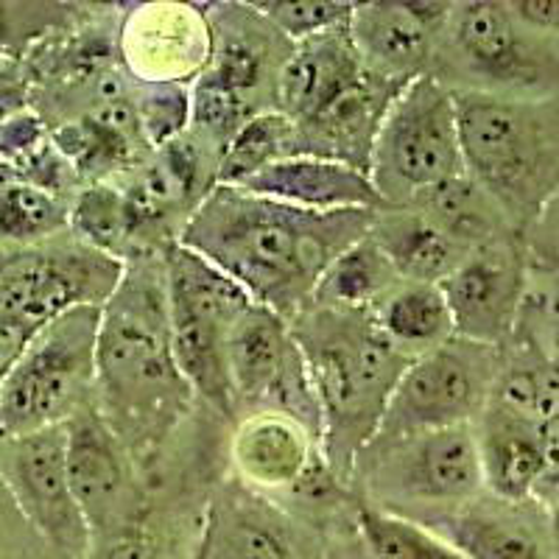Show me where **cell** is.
<instances>
[{
	"label": "cell",
	"instance_id": "25",
	"mask_svg": "<svg viewBox=\"0 0 559 559\" xmlns=\"http://www.w3.org/2000/svg\"><path fill=\"white\" fill-rule=\"evenodd\" d=\"M369 238L383 249L403 283L439 286L471 254L414 207L378 210Z\"/></svg>",
	"mask_w": 559,
	"mask_h": 559
},
{
	"label": "cell",
	"instance_id": "12",
	"mask_svg": "<svg viewBox=\"0 0 559 559\" xmlns=\"http://www.w3.org/2000/svg\"><path fill=\"white\" fill-rule=\"evenodd\" d=\"M227 367L236 419L254 412L288 414L317 433L322 448L317 394L286 319L252 302L229 331Z\"/></svg>",
	"mask_w": 559,
	"mask_h": 559
},
{
	"label": "cell",
	"instance_id": "24",
	"mask_svg": "<svg viewBox=\"0 0 559 559\" xmlns=\"http://www.w3.org/2000/svg\"><path fill=\"white\" fill-rule=\"evenodd\" d=\"M481 456L484 487L503 503H521L543 484V456L537 426L501 408H484L473 423Z\"/></svg>",
	"mask_w": 559,
	"mask_h": 559
},
{
	"label": "cell",
	"instance_id": "15",
	"mask_svg": "<svg viewBox=\"0 0 559 559\" xmlns=\"http://www.w3.org/2000/svg\"><path fill=\"white\" fill-rule=\"evenodd\" d=\"M115 39L121 68L138 84H193L213 57L207 7L182 0L134 3Z\"/></svg>",
	"mask_w": 559,
	"mask_h": 559
},
{
	"label": "cell",
	"instance_id": "41",
	"mask_svg": "<svg viewBox=\"0 0 559 559\" xmlns=\"http://www.w3.org/2000/svg\"><path fill=\"white\" fill-rule=\"evenodd\" d=\"M17 171H14L12 166H9V163H0V191H3V188H7V185H12V182H17Z\"/></svg>",
	"mask_w": 559,
	"mask_h": 559
},
{
	"label": "cell",
	"instance_id": "38",
	"mask_svg": "<svg viewBox=\"0 0 559 559\" xmlns=\"http://www.w3.org/2000/svg\"><path fill=\"white\" fill-rule=\"evenodd\" d=\"M509 14L521 28L534 37H551L559 34V0H518L507 3Z\"/></svg>",
	"mask_w": 559,
	"mask_h": 559
},
{
	"label": "cell",
	"instance_id": "22",
	"mask_svg": "<svg viewBox=\"0 0 559 559\" xmlns=\"http://www.w3.org/2000/svg\"><path fill=\"white\" fill-rule=\"evenodd\" d=\"M367 73L353 34L347 26L317 34L306 43L292 45L286 64L280 70L274 109L292 123L308 121L324 104L338 98Z\"/></svg>",
	"mask_w": 559,
	"mask_h": 559
},
{
	"label": "cell",
	"instance_id": "18",
	"mask_svg": "<svg viewBox=\"0 0 559 559\" xmlns=\"http://www.w3.org/2000/svg\"><path fill=\"white\" fill-rule=\"evenodd\" d=\"M448 14L451 3H437V0L356 3L349 34L369 73L389 82L408 84L431 73Z\"/></svg>",
	"mask_w": 559,
	"mask_h": 559
},
{
	"label": "cell",
	"instance_id": "20",
	"mask_svg": "<svg viewBox=\"0 0 559 559\" xmlns=\"http://www.w3.org/2000/svg\"><path fill=\"white\" fill-rule=\"evenodd\" d=\"M406 84L364 73L308 121L294 123V154L333 159L369 174V159L389 107Z\"/></svg>",
	"mask_w": 559,
	"mask_h": 559
},
{
	"label": "cell",
	"instance_id": "4",
	"mask_svg": "<svg viewBox=\"0 0 559 559\" xmlns=\"http://www.w3.org/2000/svg\"><path fill=\"white\" fill-rule=\"evenodd\" d=\"M456 112L464 174L512 229L537 222L559 193V104L456 90Z\"/></svg>",
	"mask_w": 559,
	"mask_h": 559
},
{
	"label": "cell",
	"instance_id": "33",
	"mask_svg": "<svg viewBox=\"0 0 559 559\" xmlns=\"http://www.w3.org/2000/svg\"><path fill=\"white\" fill-rule=\"evenodd\" d=\"M489 406L543 426L559 414V367L546 358H521L507 367L498 364Z\"/></svg>",
	"mask_w": 559,
	"mask_h": 559
},
{
	"label": "cell",
	"instance_id": "35",
	"mask_svg": "<svg viewBox=\"0 0 559 559\" xmlns=\"http://www.w3.org/2000/svg\"><path fill=\"white\" fill-rule=\"evenodd\" d=\"M132 102L152 152L168 146L191 129V84L132 82Z\"/></svg>",
	"mask_w": 559,
	"mask_h": 559
},
{
	"label": "cell",
	"instance_id": "9",
	"mask_svg": "<svg viewBox=\"0 0 559 559\" xmlns=\"http://www.w3.org/2000/svg\"><path fill=\"white\" fill-rule=\"evenodd\" d=\"M64 433L70 487L87 521L93 554L140 559L146 546L148 496L138 462L93 403L64 423Z\"/></svg>",
	"mask_w": 559,
	"mask_h": 559
},
{
	"label": "cell",
	"instance_id": "17",
	"mask_svg": "<svg viewBox=\"0 0 559 559\" xmlns=\"http://www.w3.org/2000/svg\"><path fill=\"white\" fill-rule=\"evenodd\" d=\"M459 338L501 347L526 294V258L515 236L473 249L442 283Z\"/></svg>",
	"mask_w": 559,
	"mask_h": 559
},
{
	"label": "cell",
	"instance_id": "16",
	"mask_svg": "<svg viewBox=\"0 0 559 559\" xmlns=\"http://www.w3.org/2000/svg\"><path fill=\"white\" fill-rule=\"evenodd\" d=\"M442 45L451 48L467 73L487 82L484 93L503 96L509 90H540L548 84L551 59L534 34L518 26L507 3H451Z\"/></svg>",
	"mask_w": 559,
	"mask_h": 559
},
{
	"label": "cell",
	"instance_id": "1",
	"mask_svg": "<svg viewBox=\"0 0 559 559\" xmlns=\"http://www.w3.org/2000/svg\"><path fill=\"white\" fill-rule=\"evenodd\" d=\"M376 213H311L243 188L213 185L177 243L236 280L254 306L294 322L313 302L328 266L369 236Z\"/></svg>",
	"mask_w": 559,
	"mask_h": 559
},
{
	"label": "cell",
	"instance_id": "27",
	"mask_svg": "<svg viewBox=\"0 0 559 559\" xmlns=\"http://www.w3.org/2000/svg\"><path fill=\"white\" fill-rule=\"evenodd\" d=\"M406 207L419 210L433 227L442 229L448 238H453L459 247L471 249V252L484 243L498 241V238L515 236V229L507 222L501 207L467 174H459V177L437 185Z\"/></svg>",
	"mask_w": 559,
	"mask_h": 559
},
{
	"label": "cell",
	"instance_id": "36",
	"mask_svg": "<svg viewBox=\"0 0 559 559\" xmlns=\"http://www.w3.org/2000/svg\"><path fill=\"white\" fill-rule=\"evenodd\" d=\"M252 7L292 45L347 26L356 12V3L347 0H258Z\"/></svg>",
	"mask_w": 559,
	"mask_h": 559
},
{
	"label": "cell",
	"instance_id": "13",
	"mask_svg": "<svg viewBox=\"0 0 559 559\" xmlns=\"http://www.w3.org/2000/svg\"><path fill=\"white\" fill-rule=\"evenodd\" d=\"M0 478L20 515L59 559L93 554L87 521L70 487L64 423L9 437L0 445Z\"/></svg>",
	"mask_w": 559,
	"mask_h": 559
},
{
	"label": "cell",
	"instance_id": "26",
	"mask_svg": "<svg viewBox=\"0 0 559 559\" xmlns=\"http://www.w3.org/2000/svg\"><path fill=\"white\" fill-rule=\"evenodd\" d=\"M369 317L383 338L408 361L456 338L445 294L431 283H401L381 306L369 311Z\"/></svg>",
	"mask_w": 559,
	"mask_h": 559
},
{
	"label": "cell",
	"instance_id": "3",
	"mask_svg": "<svg viewBox=\"0 0 559 559\" xmlns=\"http://www.w3.org/2000/svg\"><path fill=\"white\" fill-rule=\"evenodd\" d=\"M292 324L322 417V456L344 484L381 426L408 361L367 311L308 306Z\"/></svg>",
	"mask_w": 559,
	"mask_h": 559
},
{
	"label": "cell",
	"instance_id": "5",
	"mask_svg": "<svg viewBox=\"0 0 559 559\" xmlns=\"http://www.w3.org/2000/svg\"><path fill=\"white\" fill-rule=\"evenodd\" d=\"M213 57L191 84V138L210 157L222 159L229 140L254 115L274 109L280 70L292 43L252 3L210 7Z\"/></svg>",
	"mask_w": 559,
	"mask_h": 559
},
{
	"label": "cell",
	"instance_id": "30",
	"mask_svg": "<svg viewBox=\"0 0 559 559\" xmlns=\"http://www.w3.org/2000/svg\"><path fill=\"white\" fill-rule=\"evenodd\" d=\"M423 523L445 537L464 559H548L540 540L523 523L487 509L445 512Z\"/></svg>",
	"mask_w": 559,
	"mask_h": 559
},
{
	"label": "cell",
	"instance_id": "8",
	"mask_svg": "<svg viewBox=\"0 0 559 559\" xmlns=\"http://www.w3.org/2000/svg\"><path fill=\"white\" fill-rule=\"evenodd\" d=\"M102 308L82 306L39 328L0 386V414L12 437L62 426L96 394Z\"/></svg>",
	"mask_w": 559,
	"mask_h": 559
},
{
	"label": "cell",
	"instance_id": "11",
	"mask_svg": "<svg viewBox=\"0 0 559 559\" xmlns=\"http://www.w3.org/2000/svg\"><path fill=\"white\" fill-rule=\"evenodd\" d=\"M123 266L73 236L20 249L0 263V324L34 336L73 308H102L121 283Z\"/></svg>",
	"mask_w": 559,
	"mask_h": 559
},
{
	"label": "cell",
	"instance_id": "2",
	"mask_svg": "<svg viewBox=\"0 0 559 559\" xmlns=\"http://www.w3.org/2000/svg\"><path fill=\"white\" fill-rule=\"evenodd\" d=\"M193 403L197 394L171 349L166 252L134 258L102 306L93 406L143 467L157 459Z\"/></svg>",
	"mask_w": 559,
	"mask_h": 559
},
{
	"label": "cell",
	"instance_id": "10",
	"mask_svg": "<svg viewBox=\"0 0 559 559\" xmlns=\"http://www.w3.org/2000/svg\"><path fill=\"white\" fill-rule=\"evenodd\" d=\"M498 364V347L459 336L414 358L394 386L381 426L361 456L389 451L406 439L442 428L473 426L487 408Z\"/></svg>",
	"mask_w": 559,
	"mask_h": 559
},
{
	"label": "cell",
	"instance_id": "39",
	"mask_svg": "<svg viewBox=\"0 0 559 559\" xmlns=\"http://www.w3.org/2000/svg\"><path fill=\"white\" fill-rule=\"evenodd\" d=\"M537 439H540L543 481L559 484V414L537 426Z\"/></svg>",
	"mask_w": 559,
	"mask_h": 559
},
{
	"label": "cell",
	"instance_id": "28",
	"mask_svg": "<svg viewBox=\"0 0 559 559\" xmlns=\"http://www.w3.org/2000/svg\"><path fill=\"white\" fill-rule=\"evenodd\" d=\"M68 229L73 238L121 263L152 254L140 238L127 193L115 182L84 185L82 191H76V197L70 199Z\"/></svg>",
	"mask_w": 559,
	"mask_h": 559
},
{
	"label": "cell",
	"instance_id": "21",
	"mask_svg": "<svg viewBox=\"0 0 559 559\" xmlns=\"http://www.w3.org/2000/svg\"><path fill=\"white\" fill-rule=\"evenodd\" d=\"M229 459L238 481L269 496L292 492L322 459V448L317 433L308 431L299 419L280 412H254L238 417Z\"/></svg>",
	"mask_w": 559,
	"mask_h": 559
},
{
	"label": "cell",
	"instance_id": "19",
	"mask_svg": "<svg viewBox=\"0 0 559 559\" xmlns=\"http://www.w3.org/2000/svg\"><path fill=\"white\" fill-rule=\"evenodd\" d=\"M193 559H297L286 512L238 478H227L204 503Z\"/></svg>",
	"mask_w": 559,
	"mask_h": 559
},
{
	"label": "cell",
	"instance_id": "23",
	"mask_svg": "<svg viewBox=\"0 0 559 559\" xmlns=\"http://www.w3.org/2000/svg\"><path fill=\"white\" fill-rule=\"evenodd\" d=\"M238 188L254 197L272 199V202L311 210V213L386 207L369 174L344 166V163H333V159L308 157V154H292L280 159Z\"/></svg>",
	"mask_w": 559,
	"mask_h": 559
},
{
	"label": "cell",
	"instance_id": "40",
	"mask_svg": "<svg viewBox=\"0 0 559 559\" xmlns=\"http://www.w3.org/2000/svg\"><path fill=\"white\" fill-rule=\"evenodd\" d=\"M28 342H32V333L0 324V386H3V381L9 378V372H12Z\"/></svg>",
	"mask_w": 559,
	"mask_h": 559
},
{
	"label": "cell",
	"instance_id": "34",
	"mask_svg": "<svg viewBox=\"0 0 559 559\" xmlns=\"http://www.w3.org/2000/svg\"><path fill=\"white\" fill-rule=\"evenodd\" d=\"M68 222L70 199L53 197L23 179L0 191V238L7 241H45L68 229Z\"/></svg>",
	"mask_w": 559,
	"mask_h": 559
},
{
	"label": "cell",
	"instance_id": "7",
	"mask_svg": "<svg viewBox=\"0 0 559 559\" xmlns=\"http://www.w3.org/2000/svg\"><path fill=\"white\" fill-rule=\"evenodd\" d=\"M464 174L456 90L428 73L397 93L376 138L369 179L386 207L414 199Z\"/></svg>",
	"mask_w": 559,
	"mask_h": 559
},
{
	"label": "cell",
	"instance_id": "37",
	"mask_svg": "<svg viewBox=\"0 0 559 559\" xmlns=\"http://www.w3.org/2000/svg\"><path fill=\"white\" fill-rule=\"evenodd\" d=\"M48 140V132L43 127V118L32 109H20L0 121V163L20 166L28 154L37 152Z\"/></svg>",
	"mask_w": 559,
	"mask_h": 559
},
{
	"label": "cell",
	"instance_id": "29",
	"mask_svg": "<svg viewBox=\"0 0 559 559\" xmlns=\"http://www.w3.org/2000/svg\"><path fill=\"white\" fill-rule=\"evenodd\" d=\"M383 249L369 236L344 249L319 280L311 306L336 308V311H372L401 286Z\"/></svg>",
	"mask_w": 559,
	"mask_h": 559
},
{
	"label": "cell",
	"instance_id": "31",
	"mask_svg": "<svg viewBox=\"0 0 559 559\" xmlns=\"http://www.w3.org/2000/svg\"><path fill=\"white\" fill-rule=\"evenodd\" d=\"M356 528L372 559H464L426 523L369 501H356Z\"/></svg>",
	"mask_w": 559,
	"mask_h": 559
},
{
	"label": "cell",
	"instance_id": "14",
	"mask_svg": "<svg viewBox=\"0 0 559 559\" xmlns=\"http://www.w3.org/2000/svg\"><path fill=\"white\" fill-rule=\"evenodd\" d=\"M358 476H364V481H369V487L378 492L408 501H471L484 487L476 428H442L406 439L389 451L361 456L353 471V481Z\"/></svg>",
	"mask_w": 559,
	"mask_h": 559
},
{
	"label": "cell",
	"instance_id": "42",
	"mask_svg": "<svg viewBox=\"0 0 559 559\" xmlns=\"http://www.w3.org/2000/svg\"><path fill=\"white\" fill-rule=\"evenodd\" d=\"M7 34H9L7 7H0V53H3V48H7Z\"/></svg>",
	"mask_w": 559,
	"mask_h": 559
},
{
	"label": "cell",
	"instance_id": "43",
	"mask_svg": "<svg viewBox=\"0 0 559 559\" xmlns=\"http://www.w3.org/2000/svg\"><path fill=\"white\" fill-rule=\"evenodd\" d=\"M9 437H12V433H9V428H7V419H3V414H0V445H3V442H7Z\"/></svg>",
	"mask_w": 559,
	"mask_h": 559
},
{
	"label": "cell",
	"instance_id": "32",
	"mask_svg": "<svg viewBox=\"0 0 559 559\" xmlns=\"http://www.w3.org/2000/svg\"><path fill=\"white\" fill-rule=\"evenodd\" d=\"M294 154V123L277 109L254 115L229 140L216 166V185L238 188L254 174Z\"/></svg>",
	"mask_w": 559,
	"mask_h": 559
},
{
	"label": "cell",
	"instance_id": "6",
	"mask_svg": "<svg viewBox=\"0 0 559 559\" xmlns=\"http://www.w3.org/2000/svg\"><path fill=\"white\" fill-rule=\"evenodd\" d=\"M166 283L174 361L185 383L224 419H236L227 338L252 299L236 280L182 243L166 249Z\"/></svg>",
	"mask_w": 559,
	"mask_h": 559
}]
</instances>
